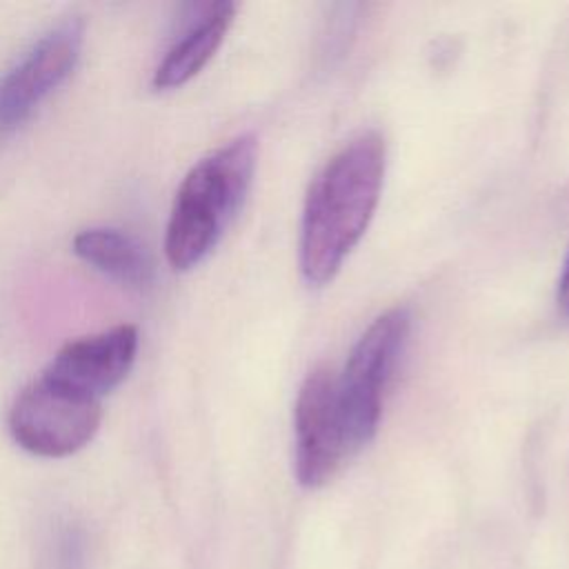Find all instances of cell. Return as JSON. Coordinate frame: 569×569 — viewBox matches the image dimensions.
Here are the masks:
<instances>
[{"instance_id":"cell-1","label":"cell","mask_w":569,"mask_h":569,"mask_svg":"<svg viewBox=\"0 0 569 569\" xmlns=\"http://www.w3.org/2000/svg\"><path fill=\"white\" fill-rule=\"evenodd\" d=\"M387 147L365 131L345 142L313 178L300 222V271L311 287L327 284L365 236L380 200Z\"/></svg>"},{"instance_id":"cell-2","label":"cell","mask_w":569,"mask_h":569,"mask_svg":"<svg viewBox=\"0 0 569 569\" xmlns=\"http://www.w3.org/2000/svg\"><path fill=\"white\" fill-rule=\"evenodd\" d=\"M256 156V138L244 133L198 160L184 176L164 236L173 269H193L213 251L249 193Z\"/></svg>"},{"instance_id":"cell-3","label":"cell","mask_w":569,"mask_h":569,"mask_svg":"<svg viewBox=\"0 0 569 569\" xmlns=\"http://www.w3.org/2000/svg\"><path fill=\"white\" fill-rule=\"evenodd\" d=\"M411 316L405 307L380 313L356 340L340 378L338 411L349 453L356 456L378 431L385 391L409 338Z\"/></svg>"},{"instance_id":"cell-4","label":"cell","mask_w":569,"mask_h":569,"mask_svg":"<svg viewBox=\"0 0 569 569\" xmlns=\"http://www.w3.org/2000/svg\"><path fill=\"white\" fill-rule=\"evenodd\" d=\"M98 400L71 393L47 378L29 382L9 409L13 440L33 456L64 458L82 449L98 431Z\"/></svg>"},{"instance_id":"cell-5","label":"cell","mask_w":569,"mask_h":569,"mask_svg":"<svg viewBox=\"0 0 569 569\" xmlns=\"http://www.w3.org/2000/svg\"><path fill=\"white\" fill-rule=\"evenodd\" d=\"M84 44V22L69 16L49 27L0 78V140L16 133L71 76Z\"/></svg>"},{"instance_id":"cell-6","label":"cell","mask_w":569,"mask_h":569,"mask_svg":"<svg viewBox=\"0 0 569 569\" xmlns=\"http://www.w3.org/2000/svg\"><path fill=\"white\" fill-rule=\"evenodd\" d=\"M293 431V469L298 482L307 489L329 482L351 458L338 411L336 376L329 367H316L302 380L296 398Z\"/></svg>"},{"instance_id":"cell-7","label":"cell","mask_w":569,"mask_h":569,"mask_svg":"<svg viewBox=\"0 0 569 569\" xmlns=\"http://www.w3.org/2000/svg\"><path fill=\"white\" fill-rule=\"evenodd\" d=\"M136 351L138 329L133 325H118L67 342L44 367L42 378L71 393L100 402L102 396L127 378Z\"/></svg>"},{"instance_id":"cell-8","label":"cell","mask_w":569,"mask_h":569,"mask_svg":"<svg viewBox=\"0 0 569 569\" xmlns=\"http://www.w3.org/2000/svg\"><path fill=\"white\" fill-rule=\"evenodd\" d=\"M189 11L187 24L153 71L151 82L156 89H176L189 82L222 44L238 7L220 0L189 4Z\"/></svg>"},{"instance_id":"cell-9","label":"cell","mask_w":569,"mask_h":569,"mask_svg":"<svg viewBox=\"0 0 569 569\" xmlns=\"http://www.w3.org/2000/svg\"><path fill=\"white\" fill-rule=\"evenodd\" d=\"M73 251L87 264L122 287L144 291L153 284V258L149 249L127 231L111 227L82 229L73 238Z\"/></svg>"},{"instance_id":"cell-10","label":"cell","mask_w":569,"mask_h":569,"mask_svg":"<svg viewBox=\"0 0 569 569\" xmlns=\"http://www.w3.org/2000/svg\"><path fill=\"white\" fill-rule=\"evenodd\" d=\"M558 307L569 318V253H567L565 269H562V276L558 282Z\"/></svg>"}]
</instances>
